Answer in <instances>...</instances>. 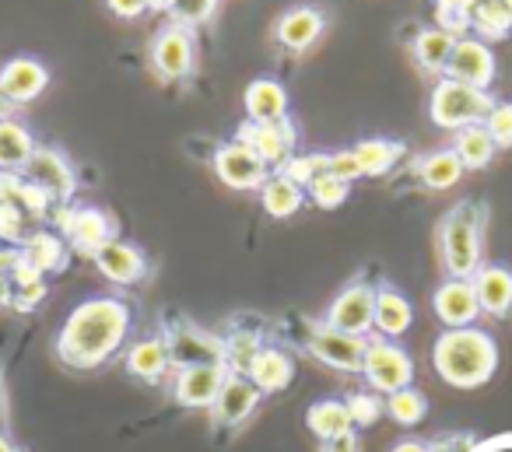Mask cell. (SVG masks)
I'll return each mask as SVG.
<instances>
[{
  "mask_svg": "<svg viewBox=\"0 0 512 452\" xmlns=\"http://www.w3.org/2000/svg\"><path fill=\"white\" fill-rule=\"evenodd\" d=\"M130 330H134V312H130L127 298L95 295L67 312L53 347H57V358L64 368L95 372L123 351Z\"/></svg>",
  "mask_w": 512,
  "mask_h": 452,
  "instance_id": "cell-1",
  "label": "cell"
},
{
  "mask_svg": "<svg viewBox=\"0 0 512 452\" xmlns=\"http://www.w3.org/2000/svg\"><path fill=\"white\" fill-rule=\"evenodd\" d=\"M432 365L453 389H481L498 368V344L481 326L442 330L432 344Z\"/></svg>",
  "mask_w": 512,
  "mask_h": 452,
  "instance_id": "cell-2",
  "label": "cell"
},
{
  "mask_svg": "<svg viewBox=\"0 0 512 452\" xmlns=\"http://www.w3.org/2000/svg\"><path fill=\"white\" fill-rule=\"evenodd\" d=\"M484 207L474 200L456 204L446 218L439 221V260L446 277L470 281L484 267Z\"/></svg>",
  "mask_w": 512,
  "mask_h": 452,
  "instance_id": "cell-3",
  "label": "cell"
},
{
  "mask_svg": "<svg viewBox=\"0 0 512 452\" xmlns=\"http://www.w3.org/2000/svg\"><path fill=\"white\" fill-rule=\"evenodd\" d=\"M495 106L488 92L481 88H470V85H460V81H449V78H439L428 95V116L439 130H463V127H474V123H484Z\"/></svg>",
  "mask_w": 512,
  "mask_h": 452,
  "instance_id": "cell-4",
  "label": "cell"
},
{
  "mask_svg": "<svg viewBox=\"0 0 512 452\" xmlns=\"http://www.w3.org/2000/svg\"><path fill=\"white\" fill-rule=\"evenodd\" d=\"M53 228H60L64 242L81 256H95L106 242L116 239V221L109 211L92 204H57L50 211Z\"/></svg>",
  "mask_w": 512,
  "mask_h": 452,
  "instance_id": "cell-5",
  "label": "cell"
},
{
  "mask_svg": "<svg viewBox=\"0 0 512 452\" xmlns=\"http://www.w3.org/2000/svg\"><path fill=\"white\" fill-rule=\"evenodd\" d=\"M362 375L369 382L372 393L390 396L397 389L414 386V358L407 347H400L397 340L390 337H369V347H365V361H362Z\"/></svg>",
  "mask_w": 512,
  "mask_h": 452,
  "instance_id": "cell-6",
  "label": "cell"
},
{
  "mask_svg": "<svg viewBox=\"0 0 512 452\" xmlns=\"http://www.w3.org/2000/svg\"><path fill=\"white\" fill-rule=\"evenodd\" d=\"M372 316H376V284L358 277L330 302V309L323 312L320 323L330 326V330L351 333V337H369Z\"/></svg>",
  "mask_w": 512,
  "mask_h": 452,
  "instance_id": "cell-7",
  "label": "cell"
},
{
  "mask_svg": "<svg viewBox=\"0 0 512 452\" xmlns=\"http://www.w3.org/2000/svg\"><path fill=\"white\" fill-rule=\"evenodd\" d=\"M22 179L39 186L53 204H71L78 193V172H74L71 158L57 148H36V155L22 169Z\"/></svg>",
  "mask_w": 512,
  "mask_h": 452,
  "instance_id": "cell-8",
  "label": "cell"
},
{
  "mask_svg": "<svg viewBox=\"0 0 512 452\" xmlns=\"http://www.w3.org/2000/svg\"><path fill=\"white\" fill-rule=\"evenodd\" d=\"M165 344H169V358L172 368L183 365H211V361H221L225 365V340L214 337V333L200 330V326L186 323V319H172L165 323Z\"/></svg>",
  "mask_w": 512,
  "mask_h": 452,
  "instance_id": "cell-9",
  "label": "cell"
},
{
  "mask_svg": "<svg viewBox=\"0 0 512 452\" xmlns=\"http://www.w3.org/2000/svg\"><path fill=\"white\" fill-rule=\"evenodd\" d=\"M235 141L246 144L267 169H281L288 158L295 155V144H299V130L292 120H278V123H242L235 130Z\"/></svg>",
  "mask_w": 512,
  "mask_h": 452,
  "instance_id": "cell-10",
  "label": "cell"
},
{
  "mask_svg": "<svg viewBox=\"0 0 512 452\" xmlns=\"http://www.w3.org/2000/svg\"><path fill=\"white\" fill-rule=\"evenodd\" d=\"M197 67V43H193V29L172 22L169 29H162L151 43V71L162 81H183Z\"/></svg>",
  "mask_w": 512,
  "mask_h": 452,
  "instance_id": "cell-11",
  "label": "cell"
},
{
  "mask_svg": "<svg viewBox=\"0 0 512 452\" xmlns=\"http://www.w3.org/2000/svg\"><path fill=\"white\" fill-rule=\"evenodd\" d=\"M214 176L221 179V186L235 193H253V190H264V183L271 179V169H267L246 144L239 141H228L214 151Z\"/></svg>",
  "mask_w": 512,
  "mask_h": 452,
  "instance_id": "cell-12",
  "label": "cell"
},
{
  "mask_svg": "<svg viewBox=\"0 0 512 452\" xmlns=\"http://www.w3.org/2000/svg\"><path fill=\"white\" fill-rule=\"evenodd\" d=\"M365 347H369V337H351V333L330 330V326L316 323L306 337V351L313 354L316 361L337 368V372L358 375L365 361Z\"/></svg>",
  "mask_w": 512,
  "mask_h": 452,
  "instance_id": "cell-13",
  "label": "cell"
},
{
  "mask_svg": "<svg viewBox=\"0 0 512 452\" xmlns=\"http://www.w3.org/2000/svg\"><path fill=\"white\" fill-rule=\"evenodd\" d=\"M225 375H228V365H221V361L172 368V400L186 410H211Z\"/></svg>",
  "mask_w": 512,
  "mask_h": 452,
  "instance_id": "cell-14",
  "label": "cell"
},
{
  "mask_svg": "<svg viewBox=\"0 0 512 452\" xmlns=\"http://www.w3.org/2000/svg\"><path fill=\"white\" fill-rule=\"evenodd\" d=\"M260 403H264V393H260L246 375L228 372L225 382H221V389H218V396H214V403H211V417H214L218 428L235 431L256 414Z\"/></svg>",
  "mask_w": 512,
  "mask_h": 452,
  "instance_id": "cell-15",
  "label": "cell"
},
{
  "mask_svg": "<svg viewBox=\"0 0 512 452\" xmlns=\"http://www.w3.org/2000/svg\"><path fill=\"white\" fill-rule=\"evenodd\" d=\"M442 78L488 92L491 81H495V53H491V46L484 43V39H474V36L456 39V50H453V57H449Z\"/></svg>",
  "mask_w": 512,
  "mask_h": 452,
  "instance_id": "cell-16",
  "label": "cell"
},
{
  "mask_svg": "<svg viewBox=\"0 0 512 452\" xmlns=\"http://www.w3.org/2000/svg\"><path fill=\"white\" fill-rule=\"evenodd\" d=\"M432 309L439 316V323L446 330H463V326H474L481 319V305H477L474 281H460V277H446V281L435 288Z\"/></svg>",
  "mask_w": 512,
  "mask_h": 452,
  "instance_id": "cell-17",
  "label": "cell"
},
{
  "mask_svg": "<svg viewBox=\"0 0 512 452\" xmlns=\"http://www.w3.org/2000/svg\"><path fill=\"white\" fill-rule=\"evenodd\" d=\"M50 88V67L36 57H15L0 67V95L15 106H29Z\"/></svg>",
  "mask_w": 512,
  "mask_h": 452,
  "instance_id": "cell-18",
  "label": "cell"
},
{
  "mask_svg": "<svg viewBox=\"0 0 512 452\" xmlns=\"http://www.w3.org/2000/svg\"><path fill=\"white\" fill-rule=\"evenodd\" d=\"M92 260H95V267H99V274L106 277V281L123 284V288H130V284H141L144 277H148V256H144L141 249H137L134 242H127V239L106 242V246H102Z\"/></svg>",
  "mask_w": 512,
  "mask_h": 452,
  "instance_id": "cell-19",
  "label": "cell"
},
{
  "mask_svg": "<svg viewBox=\"0 0 512 452\" xmlns=\"http://www.w3.org/2000/svg\"><path fill=\"white\" fill-rule=\"evenodd\" d=\"M327 32V15L313 4H302V8H292L278 18L274 25V39L278 46H285L288 53H306L309 46L320 43V36Z\"/></svg>",
  "mask_w": 512,
  "mask_h": 452,
  "instance_id": "cell-20",
  "label": "cell"
},
{
  "mask_svg": "<svg viewBox=\"0 0 512 452\" xmlns=\"http://www.w3.org/2000/svg\"><path fill=\"white\" fill-rule=\"evenodd\" d=\"M32 218L22 207V176L0 172V246L22 249V242L32 235Z\"/></svg>",
  "mask_w": 512,
  "mask_h": 452,
  "instance_id": "cell-21",
  "label": "cell"
},
{
  "mask_svg": "<svg viewBox=\"0 0 512 452\" xmlns=\"http://www.w3.org/2000/svg\"><path fill=\"white\" fill-rule=\"evenodd\" d=\"M123 368H127L137 382H144V386H158V382L172 372L169 344H165L162 333L134 340V344L127 347V354H123Z\"/></svg>",
  "mask_w": 512,
  "mask_h": 452,
  "instance_id": "cell-22",
  "label": "cell"
},
{
  "mask_svg": "<svg viewBox=\"0 0 512 452\" xmlns=\"http://www.w3.org/2000/svg\"><path fill=\"white\" fill-rule=\"evenodd\" d=\"M414 326V305L397 284L390 281H379L376 284V316H372V330L379 337H404L407 330Z\"/></svg>",
  "mask_w": 512,
  "mask_h": 452,
  "instance_id": "cell-23",
  "label": "cell"
},
{
  "mask_svg": "<svg viewBox=\"0 0 512 452\" xmlns=\"http://www.w3.org/2000/svg\"><path fill=\"white\" fill-rule=\"evenodd\" d=\"M470 281H474L477 305H481L484 316H491V319L509 316L512 312V267H505V263H484Z\"/></svg>",
  "mask_w": 512,
  "mask_h": 452,
  "instance_id": "cell-24",
  "label": "cell"
},
{
  "mask_svg": "<svg viewBox=\"0 0 512 452\" xmlns=\"http://www.w3.org/2000/svg\"><path fill=\"white\" fill-rule=\"evenodd\" d=\"M246 379L253 382L264 396L281 393V389H288L295 379V358L285 351V347L264 344L260 347V354L253 358V365L246 368Z\"/></svg>",
  "mask_w": 512,
  "mask_h": 452,
  "instance_id": "cell-25",
  "label": "cell"
},
{
  "mask_svg": "<svg viewBox=\"0 0 512 452\" xmlns=\"http://www.w3.org/2000/svg\"><path fill=\"white\" fill-rule=\"evenodd\" d=\"M242 106H246V120L249 123H278L288 120V88L274 78H256L246 85V95H242Z\"/></svg>",
  "mask_w": 512,
  "mask_h": 452,
  "instance_id": "cell-26",
  "label": "cell"
},
{
  "mask_svg": "<svg viewBox=\"0 0 512 452\" xmlns=\"http://www.w3.org/2000/svg\"><path fill=\"white\" fill-rule=\"evenodd\" d=\"M22 256L39 274L50 277V274H64L67 260H71V249H67L64 235L50 232V228H36V232L22 242Z\"/></svg>",
  "mask_w": 512,
  "mask_h": 452,
  "instance_id": "cell-27",
  "label": "cell"
},
{
  "mask_svg": "<svg viewBox=\"0 0 512 452\" xmlns=\"http://www.w3.org/2000/svg\"><path fill=\"white\" fill-rule=\"evenodd\" d=\"M36 137L15 116H0V172H15L22 176V169L29 165V158L36 155Z\"/></svg>",
  "mask_w": 512,
  "mask_h": 452,
  "instance_id": "cell-28",
  "label": "cell"
},
{
  "mask_svg": "<svg viewBox=\"0 0 512 452\" xmlns=\"http://www.w3.org/2000/svg\"><path fill=\"white\" fill-rule=\"evenodd\" d=\"M306 428L313 431L323 445L351 435L355 428H351V414H348L344 396H323V400H316L313 407L306 410Z\"/></svg>",
  "mask_w": 512,
  "mask_h": 452,
  "instance_id": "cell-29",
  "label": "cell"
},
{
  "mask_svg": "<svg viewBox=\"0 0 512 452\" xmlns=\"http://www.w3.org/2000/svg\"><path fill=\"white\" fill-rule=\"evenodd\" d=\"M260 204L278 221L295 218V214L302 211V204H306V190H302L299 183H292L285 172H271V179H267L264 190H260Z\"/></svg>",
  "mask_w": 512,
  "mask_h": 452,
  "instance_id": "cell-30",
  "label": "cell"
},
{
  "mask_svg": "<svg viewBox=\"0 0 512 452\" xmlns=\"http://www.w3.org/2000/svg\"><path fill=\"white\" fill-rule=\"evenodd\" d=\"M453 151L456 158H460L463 169L470 172H481L488 169L491 162H495V141H491V134L484 130V123H474V127H463L453 134Z\"/></svg>",
  "mask_w": 512,
  "mask_h": 452,
  "instance_id": "cell-31",
  "label": "cell"
},
{
  "mask_svg": "<svg viewBox=\"0 0 512 452\" xmlns=\"http://www.w3.org/2000/svg\"><path fill=\"white\" fill-rule=\"evenodd\" d=\"M414 172H418V179H421V186H425V190L439 193V190H449V186L460 183L467 169L460 165V158H456L453 148H439V151H432V155L418 158Z\"/></svg>",
  "mask_w": 512,
  "mask_h": 452,
  "instance_id": "cell-32",
  "label": "cell"
},
{
  "mask_svg": "<svg viewBox=\"0 0 512 452\" xmlns=\"http://www.w3.org/2000/svg\"><path fill=\"white\" fill-rule=\"evenodd\" d=\"M453 50H456V36L453 32H446V29H425V32H418V39H414V60H418V67L425 74H446V64H449V57H453Z\"/></svg>",
  "mask_w": 512,
  "mask_h": 452,
  "instance_id": "cell-33",
  "label": "cell"
},
{
  "mask_svg": "<svg viewBox=\"0 0 512 452\" xmlns=\"http://www.w3.org/2000/svg\"><path fill=\"white\" fill-rule=\"evenodd\" d=\"M351 151H355L362 176H386V172L404 158V144L390 141V137H365V141H358Z\"/></svg>",
  "mask_w": 512,
  "mask_h": 452,
  "instance_id": "cell-34",
  "label": "cell"
},
{
  "mask_svg": "<svg viewBox=\"0 0 512 452\" xmlns=\"http://www.w3.org/2000/svg\"><path fill=\"white\" fill-rule=\"evenodd\" d=\"M470 32L481 39H502L512 32V8L509 0H477L470 8Z\"/></svg>",
  "mask_w": 512,
  "mask_h": 452,
  "instance_id": "cell-35",
  "label": "cell"
},
{
  "mask_svg": "<svg viewBox=\"0 0 512 452\" xmlns=\"http://www.w3.org/2000/svg\"><path fill=\"white\" fill-rule=\"evenodd\" d=\"M386 417L393 424H400V428H418L428 417V396L414 386L397 389V393L386 396Z\"/></svg>",
  "mask_w": 512,
  "mask_h": 452,
  "instance_id": "cell-36",
  "label": "cell"
},
{
  "mask_svg": "<svg viewBox=\"0 0 512 452\" xmlns=\"http://www.w3.org/2000/svg\"><path fill=\"white\" fill-rule=\"evenodd\" d=\"M221 340H225L228 372H239V375H246V368L253 365V358L260 354V347H264V333L260 330H232Z\"/></svg>",
  "mask_w": 512,
  "mask_h": 452,
  "instance_id": "cell-37",
  "label": "cell"
},
{
  "mask_svg": "<svg viewBox=\"0 0 512 452\" xmlns=\"http://www.w3.org/2000/svg\"><path fill=\"white\" fill-rule=\"evenodd\" d=\"M344 403H348L351 428H372L386 414V396L372 393V389H355V393L344 396Z\"/></svg>",
  "mask_w": 512,
  "mask_h": 452,
  "instance_id": "cell-38",
  "label": "cell"
},
{
  "mask_svg": "<svg viewBox=\"0 0 512 452\" xmlns=\"http://www.w3.org/2000/svg\"><path fill=\"white\" fill-rule=\"evenodd\" d=\"M278 172H285L292 183H299L306 190L313 179H320L323 172H330V151H309V155H292Z\"/></svg>",
  "mask_w": 512,
  "mask_h": 452,
  "instance_id": "cell-39",
  "label": "cell"
},
{
  "mask_svg": "<svg viewBox=\"0 0 512 452\" xmlns=\"http://www.w3.org/2000/svg\"><path fill=\"white\" fill-rule=\"evenodd\" d=\"M348 193H351V183L330 176V172H323L320 179H313V183L306 186V200H313L320 211H337V207L348 200Z\"/></svg>",
  "mask_w": 512,
  "mask_h": 452,
  "instance_id": "cell-40",
  "label": "cell"
},
{
  "mask_svg": "<svg viewBox=\"0 0 512 452\" xmlns=\"http://www.w3.org/2000/svg\"><path fill=\"white\" fill-rule=\"evenodd\" d=\"M218 0H172V22L183 25V29H200V25L211 22Z\"/></svg>",
  "mask_w": 512,
  "mask_h": 452,
  "instance_id": "cell-41",
  "label": "cell"
},
{
  "mask_svg": "<svg viewBox=\"0 0 512 452\" xmlns=\"http://www.w3.org/2000/svg\"><path fill=\"white\" fill-rule=\"evenodd\" d=\"M484 130L491 134L495 148H512V102H495L484 120Z\"/></svg>",
  "mask_w": 512,
  "mask_h": 452,
  "instance_id": "cell-42",
  "label": "cell"
},
{
  "mask_svg": "<svg viewBox=\"0 0 512 452\" xmlns=\"http://www.w3.org/2000/svg\"><path fill=\"white\" fill-rule=\"evenodd\" d=\"M330 176L344 179V183H355V179H362V169H358L355 151H351V148L330 151Z\"/></svg>",
  "mask_w": 512,
  "mask_h": 452,
  "instance_id": "cell-43",
  "label": "cell"
},
{
  "mask_svg": "<svg viewBox=\"0 0 512 452\" xmlns=\"http://www.w3.org/2000/svg\"><path fill=\"white\" fill-rule=\"evenodd\" d=\"M50 295V284L39 281V284H29V288H15V302H11V309L18 312H32L43 298Z\"/></svg>",
  "mask_w": 512,
  "mask_h": 452,
  "instance_id": "cell-44",
  "label": "cell"
},
{
  "mask_svg": "<svg viewBox=\"0 0 512 452\" xmlns=\"http://www.w3.org/2000/svg\"><path fill=\"white\" fill-rule=\"evenodd\" d=\"M439 15V29L453 32L456 39H463V32H470V11H449V8H435Z\"/></svg>",
  "mask_w": 512,
  "mask_h": 452,
  "instance_id": "cell-45",
  "label": "cell"
},
{
  "mask_svg": "<svg viewBox=\"0 0 512 452\" xmlns=\"http://www.w3.org/2000/svg\"><path fill=\"white\" fill-rule=\"evenodd\" d=\"M39 281H46V277L39 274V270L22 256V249H18V263H15V270H11V284H15V288H29V284H39Z\"/></svg>",
  "mask_w": 512,
  "mask_h": 452,
  "instance_id": "cell-46",
  "label": "cell"
},
{
  "mask_svg": "<svg viewBox=\"0 0 512 452\" xmlns=\"http://www.w3.org/2000/svg\"><path fill=\"white\" fill-rule=\"evenodd\" d=\"M106 8L113 11L116 18H123V22H134V18H141L144 11V0H106Z\"/></svg>",
  "mask_w": 512,
  "mask_h": 452,
  "instance_id": "cell-47",
  "label": "cell"
},
{
  "mask_svg": "<svg viewBox=\"0 0 512 452\" xmlns=\"http://www.w3.org/2000/svg\"><path fill=\"white\" fill-rule=\"evenodd\" d=\"M390 452H435V445L425 442V438H400Z\"/></svg>",
  "mask_w": 512,
  "mask_h": 452,
  "instance_id": "cell-48",
  "label": "cell"
},
{
  "mask_svg": "<svg viewBox=\"0 0 512 452\" xmlns=\"http://www.w3.org/2000/svg\"><path fill=\"white\" fill-rule=\"evenodd\" d=\"M18 263V249L15 246H0V277H11Z\"/></svg>",
  "mask_w": 512,
  "mask_h": 452,
  "instance_id": "cell-49",
  "label": "cell"
},
{
  "mask_svg": "<svg viewBox=\"0 0 512 452\" xmlns=\"http://www.w3.org/2000/svg\"><path fill=\"white\" fill-rule=\"evenodd\" d=\"M11 302H15V284L11 277H0V309H8Z\"/></svg>",
  "mask_w": 512,
  "mask_h": 452,
  "instance_id": "cell-50",
  "label": "cell"
},
{
  "mask_svg": "<svg viewBox=\"0 0 512 452\" xmlns=\"http://www.w3.org/2000/svg\"><path fill=\"white\" fill-rule=\"evenodd\" d=\"M477 0H435V8H449V11H470Z\"/></svg>",
  "mask_w": 512,
  "mask_h": 452,
  "instance_id": "cell-51",
  "label": "cell"
},
{
  "mask_svg": "<svg viewBox=\"0 0 512 452\" xmlns=\"http://www.w3.org/2000/svg\"><path fill=\"white\" fill-rule=\"evenodd\" d=\"M0 452H22L18 449V442L11 435H4V431H0Z\"/></svg>",
  "mask_w": 512,
  "mask_h": 452,
  "instance_id": "cell-52",
  "label": "cell"
},
{
  "mask_svg": "<svg viewBox=\"0 0 512 452\" xmlns=\"http://www.w3.org/2000/svg\"><path fill=\"white\" fill-rule=\"evenodd\" d=\"M148 11H172V0H144Z\"/></svg>",
  "mask_w": 512,
  "mask_h": 452,
  "instance_id": "cell-53",
  "label": "cell"
},
{
  "mask_svg": "<svg viewBox=\"0 0 512 452\" xmlns=\"http://www.w3.org/2000/svg\"><path fill=\"white\" fill-rule=\"evenodd\" d=\"M509 8H512V0H509Z\"/></svg>",
  "mask_w": 512,
  "mask_h": 452,
  "instance_id": "cell-54",
  "label": "cell"
}]
</instances>
